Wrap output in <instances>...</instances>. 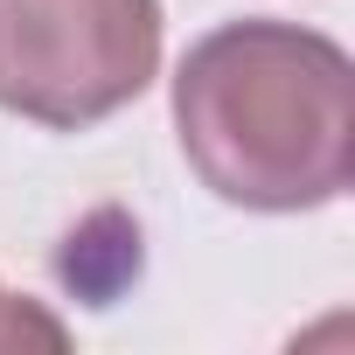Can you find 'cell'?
Listing matches in <instances>:
<instances>
[{
    "mask_svg": "<svg viewBox=\"0 0 355 355\" xmlns=\"http://www.w3.org/2000/svg\"><path fill=\"white\" fill-rule=\"evenodd\" d=\"M174 132L216 202L258 216L327 209L355 174V63L300 21H223L174 70Z\"/></svg>",
    "mask_w": 355,
    "mask_h": 355,
    "instance_id": "cell-1",
    "label": "cell"
},
{
    "mask_svg": "<svg viewBox=\"0 0 355 355\" xmlns=\"http://www.w3.org/2000/svg\"><path fill=\"white\" fill-rule=\"evenodd\" d=\"M160 70V0H0V105L84 132Z\"/></svg>",
    "mask_w": 355,
    "mask_h": 355,
    "instance_id": "cell-2",
    "label": "cell"
},
{
    "mask_svg": "<svg viewBox=\"0 0 355 355\" xmlns=\"http://www.w3.org/2000/svg\"><path fill=\"white\" fill-rule=\"evenodd\" d=\"M21 341H63V327L49 320V313H35L28 300H8V293H0V348H21Z\"/></svg>",
    "mask_w": 355,
    "mask_h": 355,
    "instance_id": "cell-3",
    "label": "cell"
}]
</instances>
